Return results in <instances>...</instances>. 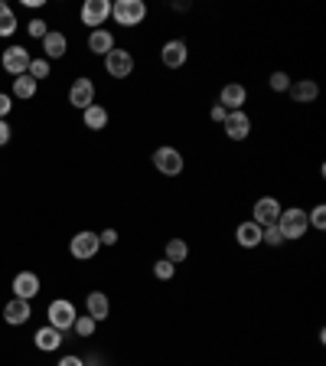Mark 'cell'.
Masks as SVG:
<instances>
[{"mask_svg": "<svg viewBox=\"0 0 326 366\" xmlns=\"http://www.w3.org/2000/svg\"><path fill=\"white\" fill-rule=\"evenodd\" d=\"M280 233H284V239H300V235H307L310 223H307V209L300 207H290V209H280Z\"/></svg>", "mask_w": 326, "mask_h": 366, "instance_id": "cell-1", "label": "cell"}, {"mask_svg": "<svg viewBox=\"0 0 326 366\" xmlns=\"http://www.w3.org/2000/svg\"><path fill=\"white\" fill-rule=\"evenodd\" d=\"M111 17L118 20V27H137L147 17V7H144V0H118L111 4Z\"/></svg>", "mask_w": 326, "mask_h": 366, "instance_id": "cell-2", "label": "cell"}, {"mask_svg": "<svg viewBox=\"0 0 326 366\" xmlns=\"http://www.w3.org/2000/svg\"><path fill=\"white\" fill-rule=\"evenodd\" d=\"M46 318H49V327H56V330H72V324H75V304L72 301H65V298H56L53 304H49V311H46Z\"/></svg>", "mask_w": 326, "mask_h": 366, "instance_id": "cell-3", "label": "cell"}, {"mask_svg": "<svg viewBox=\"0 0 326 366\" xmlns=\"http://www.w3.org/2000/svg\"><path fill=\"white\" fill-rule=\"evenodd\" d=\"M154 167L163 177H179L183 174V154L177 148H157L154 150Z\"/></svg>", "mask_w": 326, "mask_h": 366, "instance_id": "cell-4", "label": "cell"}, {"mask_svg": "<svg viewBox=\"0 0 326 366\" xmlns=\"http://www.w3.org/2000/svg\"><path fill=\"white\" fill-rule=\"evenodd\" d=\"M98 249H102V239H98V233H79L72 235V242H69V252H72V259H95L98 255Z\"/></svg>", "mask_w": 326, "mask_h": 366, "instance_id": "cell-5", "label": "cell"}, {"mask_svg": "<svg viewBox=\"0 0 326 366\" xmlns=\"http://www.w3.org/2000/svg\"><path fill=\"white\" fill-rule=\"evenodd\" d=\"M104 69L111 79H128L134 72V56H130L128 49H111L108 56H104Z\"/></svg>", "mask_w": 326, "mask_h": 366, "instance_id": "cell-6", "label": "cell"}, {"mask_svg": "<svg viewBox=\"0 0 326 366\" xmlns=\"http://www.w3.org/2000/svg\"><path fill=\"white\" fill-rule=\"evenodd\" d=\"M0 63H4V69H7V72L17 79V75H27L29 72V63H33V56H29L23 46H10V49H4V59H0Z\"/></svg>", "mask_w": 326, "mask_h": 366, "instance_id": "cell-7", "label": "cell"}, {"mask_svg": "<svg viewBox=\"0 0 326 366\" xmlns=\"http://www.w3.org/2000/svg\"><path fill=\"white\" fill-rule=\"evenodd\" d=\"M111 17V4L108 0H85L82 7V23L92 30H102V23Z\"/></svg>", "mask_w": 326, "mask_h": 366, "instance_id": "cell-8", "label": "cell"}, {"mask_svg": "<svg viewBox=\"0 0 326 366\" xmlns=\"http://www.w3.org/2000/svg\"><path fill=\"white\" fill-rule=\"evenodd\" d=\"M160 59H163V66H167V69L186 66L189 46L183 43V39H167V43H163V49H160Z\"/></svg>", "mask_w": 326, "mask_h": 366, "instance_id": "cell-9", "label": "cell"}, {"mask_svg": "<svg viewBox=\"0 0 326 366\" xmlns=\"http://www.w3.org/2000/svg\"><path fill=\"white\" fill-rule=\"evenodd\" d=\"M222 131L232 138V141H245L248 138V131H252V118L245 112H229L222 122Z\"/></svg>", "mask_w": 326, "mask_h": 366, "instance_id": "cell-10", "label": "cell"}, {"mask_svg": "<svg viewBox=\"0 0 326 366\" xmlns=\"http://www.w3.org/2000/svg\"><path fill=\"white\" fill-rule=\"evenodd\" d=\"M280 219V203L274 197H261L258 203H254V216H252V223H258L261 229L264 226H274Z\"/></svg>", "mask_w": 326, "mask_h": 366, "instance_id": "cell-11", "label": "cell"}, {"mask_svg": "<svg viewBox=\"0 0 326 366\" xmlns=\"http://www.w3.org/2000/svg\"><path fill=\"white\" fill-rule=\"evenodd\" d=\"M69 105L72 108H88V105H95V85L92 79H75L72 89H69Z\"/></svg>", "mask_w": 326, "mask_h": 366, "instance_id": "cell-12", "label": "cell"}, {"mask_svg": "<svg viewBox=\"0 0 326 366\" xmlns=\"http://www.w3.org/2000/svg\"><path fill=\"white\" fill-rule=\"evenodd\" d=\"M245 98H248V92H245V85H238V82H229L222 92H219V105H222L225 112H242Z\"/></svg>", "mask_w": 326, "mask_h": 366, "instance_id": "cell-13", "label": "cell"}, {"mask_svg": "<svg viewBox=\"0 0 326 366\" xmlns=\"http://www.w3.org/2000/svg\"><path fill=\"white\" fill-rule=\"evenodd\" d=\"M36 294H39V278L33 272H20L13 278V298L29 301V298H36Z\"/></svg>", "mask_w": 326, "mask_h": 366, "instance_id": "cell-14", "label": "cell"}, {"mask_svg": "<svg viewBox=\"0 0 326 366\" xmlns=\"http://www.w3.org/2000/svg\"><path fill=\"white\" fill-rule=\"evenodd\" d=\"M29 314H33V311H29V301H23V298H13L7 308H4V320H7V324H13V327L27 324Z\"/></svg>", "mask_w": 326, "mask_h": 366, "instance_id": "cell-15", "label": "cell"}, {"mask_svg": "<svg viewBox=\"0 0 326 366\" xmlns=\"http://www.w3.org/2000/svg\"><path fill=\"white\" fill-rule=\"evenodd\" d=\"M85 304H88V318H92L95 324L111 314V301H108V294H102V292H92L88 298H85Z\"/></svg>", "mask_w": 326, "mask_h": 366, "instance_id": "cell-16", "label": "cell"}, {"mask_svg": "<svg viewBox=\"0 0 326 366\" xmlns=\"http://www.w3.org/2000/svg\"><path fill=\"white\" fill-rule=\"evenodd\" d=\"M39 43H43V53H46L43 59H62L65 56V46H69V43H65V37H62V33H56V30H49V33L39 39Z\"/></svg>", "mask_w": 326, "mask_h": 366, "instance_id": "cell-17", "label": "cell"}, {"mask_svg": "<svg viewBox=\"0 0 326 366\" xmlns=\"http://www.w3.org/2000/svg\"><path fill=\"white\" fill-rule=\"evenodd\" d=\"M33 344H36L39 350L53 353V350L62 347V330H56V327H39V330H36V337H33Z\"/></svg>", "mask_w": 326, "mask_h": 366, "instance_id": "cell-18", "label": "cell"}, {"mask_svg": "<svg viewBox=\"0 0 326 366\" xmlns=\"http://www.w3.org/2000/svg\"><path fill=\"white\" fill-rule=\"evenodd\" d=\"M290 95H294V102L307 105L320 95V85L313 82V79H300V82H290Z\"/></svg>", "mask_w": 326, "mask_h": 366, "instance_id": "cell-19", "label": "cell"}, {"mask_svg": "<svg viewBox=\"0 0 326 366\" xmlns=\"http://www.w3.org/2000/svg\"><path fill=\"white\" fill-rule=\"evenodd\" d=\"M235 239H238L242 249H254V245H261V226L248 219V223H242L235 229Z\"/></svg>", "mask_w": 326, "mask_h": 366, "instance_id": "cell-20", "label": "cell"}, {"mask_svg": "<svg viewBox=\"0 0 326 366\" xmlns=\"http://www.w3.org/2000/svg\"><path fill=\"white\" fill-rule=\"evenodd\" d=\"M88 49H92L95 56H108L114 49V37L108 30H92V37H88Z\"/></svg>", "mask_w": 326, "mask_h": 366, "instance_id": "cell-21", "label": "cell"}, {"mask_svg": "<svg viewBox=\"0 0 326 366\" xmlns=\"http://www.w3.org/2000/svg\"><path fill=\"white\" fill-rule=\"evenodd\" d=\"M82 122H85L88 131H102L104 124H108V112H104L102 105H88V108L82 112Z\"/></svg>", "mask_w": 326, "mask_h": 366, "instance_id": "cell-22", "label": "cell"}, {"mask_svg": "<svg viewBox=\"0 0 326 366\" xmlns=\"http://www.w3.org/2000/svg\"><path fill=\"white\" fill-rule=\"evenodd\" d=\"M189 259V245L183 242V239H170L167 242V262L179 265V262H186Z\"/></svg>", "mask_w": 326, "mask_h": 366, "instance_id": "cell-23", "label": "cell"}, {"mask_svg": "<svg viewBox=\"0 0 326 366\" xmlns=\"http://www.w3.org/2000/svg\"><path fill=\"white\" fill-rule=\"evenodd\" d=\"M36 85L39 82H33L29 75H17L13 79V98H33L36 95Z\"/></svg>", "mask_w": 326, "mask_h": 366, "instance_id": "cell-24", "label": "cell"}, {"mask_svg": "<svg viewBox=\"0 0 326 366\" xmlns=\"http://www.w3.org/2000/svg\"><path fill=\"white\" fill-rule=\"evenodd\" d=\"M13 30H17V17H13L10 4H4V0H0V37H10Z\"/></svg>", "mask_w": 326, "mask_h": 366, "instance_id": "cell-25", "label": "cell"}, {"mask_svg": "<svg viewBox=\"0 0 326 366\" xmlns=\"http://www.w3.org/2000/svg\"><path fill=\"white\" fill-rule=\"evenodd\" d=\"M27 75L33 79V82H39V79H49V59H33Z\"/></svg>", "mask_w": 326, "mask_h": 366, "instance_id": "cell-26", "label": "cell"}, {"mask_svg": "<svg viewBox=\"0 0 326 366\" xmlns=\"http://www.w3.org/2000/svg\"><path fill=\"white\" fill-rule=\"evenodd\" d=\"M173 275H177V265L167 262V259H160V262L154 265V278H160V282H170Z\"/></svg>", "mask_w": 326, "mask_h": 366, "instance_id": "cell-27", "label": "cell"}, {"mask_svg": "<svg viewBox=\"0 0 326 366\" xmlns=\"http://www.w3.org/2000/svg\"><path fill=\"white\" fill-rule=\"evenodd\" d=\"M261 242H268V245H280L284 242V233H280V226L274 223V226H264L261 229Z\"/></svg>", "mask_w": 326, "mask_h": 366, "instance_id": "cell-28", "label": "cell"}, {"mask_svg": "<svg viewBox=\"0 0 326 366\" xmlns=\"http://www.w3.org/2000/svg\"><path fill=\"white\" fill-rule=\"evenodd\" d=\"M72 330L79 334V337H92V334H95V320L88 318V314H85V318H75Z\"/></svg>", "mask_w": 326, "mask_h": 366, "instance_id": "cell-29", "label": "cell"}, {"mask_svg": "<svg viewBox=\"0 0 326 366\" xmlns=\"http://www.w3.org/2000/svg\"><path fill=\"white\" fill-rule=\"evenodd\" d=\"M268 85L274 89V92H290V75L287 72H274L268 79Z\"/></svg>", "mask_w": 326, "mask_h": 366, "instance_id": "cell-30", "label": "cell"}, {"mask_svg": "<svg viewBox=\"0 0 326 366\" xmlns=\"http://www.w3.org/2000/svg\"><path fill=\"white\" fill-rule=\"evenodd\" d=\"M307 223L313 226V229H320V233H323V229H326V207H313V213L307 216Z\"/></svg>", "mask_w": 326, "mask_h": 366, "instance_id": "cell-31", "label": "cell"}, {"mask_svg": "<svg viewBox=\"0 0 326 366\" xmlns=\"http://www.w3.org/2000/svg\"><path fill=\"white\" fill-rule=\"evenodd\" d=\"M29 37H36V39H43V37H46V33H49V30H46V20H29Z\"/></svg>", "mask_w": 326, "mask_h": 366, "instance_id": "cell-32", "label": "cell"}, {"mask_svg": "<svg viewBox=\"0 0 326 366\" xmlns=\"http://www.w3.org/2000/svg\"><path fill=\"white\" fill-rule=\"evenodd\" d=\"M10 108H13V98L0 92V122H4V118H7V115H10Z\"/></svg>", "mask_w": 326, "mask_h": 366, "instance_id": "cell-33", "label": "cell"}, {"mask_svg": "<svg viewBox=\"0 0 326 366\" xmlns=\"http://www.w3.org/2000/svg\"><path fill=\"white\" fill-rule=\"evenodd\" d=\"M98 239H102V245H118V233H114V229H104Z\"/></svg>", "mask_w": 326, "mask_h": 366, "instance_id": "cell-34", "label": "cell"}, {"mask_svg": "<svg viewBox=\"0 0 326 366\" xmlns=\"http://www.w3.org/2000/svg\"><path fill=\"white\" fill-rule=\"evenodd\" d=\"M225 115H229V112H225L222 105H215L212 112H209V118H212V122H215V124H222V122H225Z\"/></svg>", "mask_w": 326, "mask_h": 366, "instance_id": "cell-35", "label": "cell"}, {"mask_svg": "<svg viewBox=\"0 0 326 366\" xmlns=\"http://www.w3.org/2000/svg\"><path fill=\"white\" fill-rule=\"evenodd\" d=\"M10 141V124L7 122H0V148Z\"/></svg>", "mask_w": 326, "mask_h": 366, "instance_id": "cell-36", "label": "cell"}, {"mask_svg": "<svg viewBox=\"0 0 326 366\" xmlns=\"http://www.w3.org/2000/svg\"><path fill=\"white\" fill-rule=\"evenodd\" d=\"M59 366H85V363H82V357H62Z\"/></svg>", "mask_w": 326, "mask_h": 366, "instance_id": "cell-37", "label": "cell"}]
</instances>
